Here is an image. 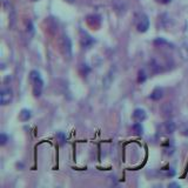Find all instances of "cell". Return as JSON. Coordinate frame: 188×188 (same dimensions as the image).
I'll use <instances>...</instances> for the list:
<instances>
[{"label":"cell","instance_id":"6da1fadb","mask_svg":"<svg viewBox=\"0 0 188 188\" xmlns=\"http://www.w3.org/2000/svg\"><path fill=\"white\" fill-rule=\"evenodd\" d=\"M30 79H31L33 84V94H34V97H40L44 88V81L41 79L40 74L38 73L37 71H32L31 75H30Z\"/></svg>","mask_w":188,"mask_h":188},{"label":"cell","instance_id":"7a4b0ae2","mask_svg":"<svg viewBox=\"0 0 188 188\" xmlns=\"http://www.w3.org/2000/svg\"><path fill=\"white\" fill-rule=\"evenodd\" d=\"M60 49L64 54L65 58L71 59V55H72V44H71L70 38L67 35H64L60 40Z\"/></svg>","mask_w":188,"mask_h":188},{"label":"cell","instance_id":"3957f363","mask_svg":"<svg viewBox=\"0 0 188 188\" xmlns=\"http://www.w3.org/2000/svg\"><path fill=\"white\" fill-rule=\"evenodd\" d=\"M136 28H138V31L141 33L146 32L147 30H148V27H149V20H148V16H146V14H140L138 18H136Z\"/></svg>","mask_w":188,"mask_h":188},{"label":"cell","instance_id":"277c9868","mask_svg":"<svg viewBox=\"0 0 188 188\" xmlns=\"http://www.w3.org/2000/svg\"><path fill=\"white\" fill-rule=\"evenodd\" d=\"M13 99V93L10 88H4L0 93V103L1 105H8Z\"/></svg>","mask_w":188,"mask_h":188},{"label":"cell","instance_id":"5b68a950","mask_svg":"<svg viewBox=\"0 0 188 188\" xmlns=\"http://www.w3.org/2000/svg\"><path fill=\"white\" fill-rule=\"evenodd\" d=\"M175 129H177V126L172 120H167L166 122H163L160 126V132L165 134H172L173 132H175Z\"/></svg>","mask_w":188,"mask_h":188},{"label":"cell","instance_id":"8992f818","mask_svg":"<svg viewBox=\"0 0 188 188\" xmlns=\"http://www.w3.org/2000/svg\"><path fill=\"white\" fill-rule=\"evenodd\" d=\"M161 113L165 118H169L172 117L173 113H174V108H173V105L169 103V102H166L161 106Z\"/></svg>","mask_w":188,"mask_h":188},{"label":"cell","instance_id":"52a82bcc","mask_svg":"<svg viewBox=\"0 0 188 188\" xmlns=\"http://www.w3.org/2000/svg\"><path fill=\"white\" fill-rule=\"evenodd\" d=\"M133 118H134L135 121L142 122L146 119V112L144 109H141V108H136L134 111V113H133Z\"/></svg>","mask_w":188,"mask_h":188},{"label":"cell","instance_id":"ba28073f","mask_svg":"<svg viewBox=\"0 0 188 188\" xmlns=\"http://www.w3.org/2000/svg\"><path fill=\"white\" fill-rule=\"evenodd\" d=\"M162 97H163V91H162V88H159V87L150 93V99L154 100V101H158V100L162 99Z\"/></svg>","mask_w":188,"mask_h":188},{"label":"cell","instance_id":"9c48e42d","mask_svg":"<svg viewBox=\"0 0 188 188\" xmlns=\"http://www.w3.org/2000/svg\"><path fill=\"white\" fill-rule=\"evenodd\" d=\"M93 43H94V40H93L89 35H87V34H85L84 37L81 38V45H82V47H84V48H88V47H91L92 45H93Z\"/></svg>","mask_w":188,"mask_h":188},{"label":"cell","instance_id":"30bf717a","mask_svg":"<svg viewBox=\"0 0 188 188\" xmlns=\"http://www.w3.org/2000/svg\"><path fill=\"white\" fill-rule=\"evenodd\" d=\"M30 118H31V112L28 109H22L19 113V120H21V121H27Z\"/></svg>","mask_w":188,"mask_h":188},{"label":"cell","instance_id":"8fae6325","mask_svg":"<svg viewBox=\"0 0 188 188\" xmlns=\"http://www.w3.org/2000/svg\"><path fill=\"white\" fill-rule=\"evenodd\" d=\"M132 128H133V131L135 132V134L138 135H142V133H144V128H142V126H141V124L140 122H135L133 126H132Z\"/></svg>","mask_w":188,"mask_h":188},{"label":"cell","instance_id":"7c38bea8","mask_svg":"<svg viewBox=\"0 0 188 188\" xmlns=\"http://www.w3.org/2000/svg\"><path fill=\"white\" fill-rule=\"evenodd\" d=\"M146 73H145V71H140L139 72V76H138V81L139 82H144V81L146 80Z\"/></svg>","mask_w":188,"mask_h":188},{"label":"cell","instance_id":"4fadbf2b","mask_svg":"<svg viewBox=\"0 0 188 188\" xmlns=\"http://www.w3.org/2000/svg\"><path fill=\"white\" fill-rule=\"evenodd\" d=\"M180 131H181V134L183 135H188V122L183 124L181 127H180Z\"/></svg>","mask_w":188,"mask_h":188},{"label":"cell","instance_id":"5bb4252c","mask_svg":"<svg viewBox=\"0 0 188 188\" xmlns=\"http://www.w3.org/2000/svg\"><path fill=\"white\" fill-rule=\"evenodd\" d=\"M7 140H8V138H7V135L4 134V133H1V135H0V144H1V146H4L7 142Z\"/></svg>","mask_w":188,"mask_h":188},{"label":"cell","instance_id":"9a60e30c","mask_svg":"<svg viewBox=\"0 0 188 188\" xmlns=\"http://www.w3.org/2000/svg\"><path fill=\"white\" fill-rule=\"evenodd\" d=\"M57 138L60 140V145H64L65 141H66V136H65L62 133H58V134H57Z\"/></svg>","mask_w":188,"mask_h":188},{"label":"cell","instance_id":"2e32d148","mask_svg":"<svg viewBox=\"0 0 188 188\" xmlns=\"http://www.w3.org/2000/svg\"><path fill=\"white\" fill-rule=\"evenodd\" d=\"M155 45H166L167 41L166 40H163V39H156L155 41H154Z\"/></svg>","mask_w":188,"mask_h":188},{"label":"cell","instance_id":"e0dca14e","mask_svg":"<svg viewBox=\"0 0 188 188\" xmlns=\"http://www.w3.org/2000/svg\"><path fill=\"white\" fill-rule=\"evenodd\" d=\"M158 2H160V4H168V2H171V0H156Z\"/></svg>","mask_w":188,"mask_h":188},{"label":"cell","instance_id":"ac0fdd59","mask_svg":"<svg viewBox=\"0 0 188 188\" xmlns=\"http://www.w3.org/2000/svg\"><path fill=\"white\" fill-rule=\"evenodd\" d=\"M169 187H179V185H177V183H171Z\"/></svg>","mask_w":188,"mask_h":188},{"label":"cell","instance_id":"d6986e66","mask_svg":"<svg viewBox=\"0 0 188 188\" xmlns=\"http://www.w3.org/2000/svg\"><path fill=\"white\" fill-rule=\"evenodd\" d=\"M67 1H68V2H73V1H74V0H67Z\"/></svg>","mask_w":188,"mask_h":188},{"label":"cell","instance_id":"ffe728a7","mask_svg":"<svg viewBox=\"0 0 188 188\" xmlns=\"http://www.w3.org/2000/svg\"><path fill=\"white\" fill-rule=\"evenodd\" d=\"M32 1H38V0H32Z\"/></svg>","mask_w":188,"mask_h":188}]
</instances>
